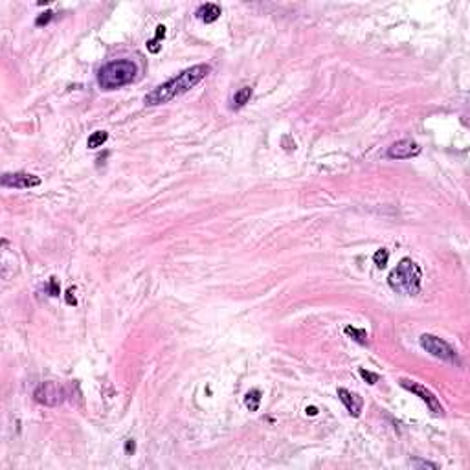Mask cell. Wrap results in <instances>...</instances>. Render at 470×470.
I'll list each match as a JSON object with an SVG mask.
<instances>
[{"instance_id":"603a6c76","label":"cell","mask_w":470,"mask_h":470,"mask_svg":"<svg viewBox=\"0 0 470 470\" xmlns=\"http://www.w3.org/2000/svg\"><path fill=\"white\" fill-rule=\"evenodd\" d=\"M305 412H307V415H316V413H318V408H314V406H311V408H307Z\"/></svg>"},{"instance_id":"277c9868","label":"cell","mask_w":470,"mask_h":470,"mask_svg":"<svg viewBox=\"0 0 470 470\" xmlns=\"http://www.w3.org/2000/svg\"><path fill=\"white\" fill-rule=\"evenodd\" d=\"M421 347L430 353L432 356H435L439 360H445V362L455 364L457 362V355H455L454 347L450 346L448 342L441 340L439 336H434V334H421Z\"/></svg>"},{"instance_id":"d6986e66","label":"cell","mask_w":470,"mask_h":470,"mask_svg":"<svg viewBox=\"0 0 470 470\" xmlns=\"http://www.w3.org/2000/svg\"><path fill=\"white\" fill-rule=\"evenodd\" d=\"M412 465L417 469H439V465L430 461H422V459H412Z\"/></svg>"},{"instance_id":"5b68a950","label":"cell","mask_w":470,"mask_h":470,"mask_svg":"<svg viewBox=\"0 0 470 470\" xmlns=\"http://www.w3.org/2000/svg\"><path fill=\"white\" fill-rule=\"evenodd\" d=\"M33 399L42 406L55 408L65 400V389L57 382H42L39 388L33 391Z\"/></svg>"},{"instance_id":"9a60e30c","label":"cell","mask_w":470,"mask_h":470,"mask_svg":"<svg viewBox=\"0 0 470 470\" xmlns=\"http://www.w3.org/2000/svg\"><path fill=\"white\" fill-rule=\"evenodd\" d=\"M346 334L347 336H351V338L355 340V342H358V344H362V346H366L367 344V332L364 329H356V327H346Z\"/></svg>"},{"instance_id":"ba28073f","label":"cell","mask_w":470,"mask_h":470,"mask_svg":"<svg viewBox=\"0 0 470 470\" xmlns=\"http://www.w3.org/2000/svg\"><path fill=\"white\" fill-rule=\"evenodd\" d=\"M419 153H421L419 143H415L413 140H399L388 149V158H391V160H406V158L417 157Z\"/></svg>"},{"instance_id":"7402d4cb","label":"cell","mask_w":470,"mask_h":470,"mask_svg":"<svg viewBox=\"0 0 470 470\" xmlns=\"http://www.w3.org/2000/svg\"><path fill=\"white\" fill-rule=\"evenodd\" d=\"M74 294V289H68V292H66V303L68 305H77V299H75Z\"/></svg>"},{"instance_id":"ffe728a7","label":"cell","mask_w":470,"mask_h":470,"mask_svg":"<svg viewBox=\"0 0 470 470\" xmlns=\"http://www.w3.org/2000/svg\"><path fill=\"white\" fill-rule=\"evenodd\" d=\"M50 294L52 296H59V285L55 278H50Z\"/></svg>"},{"instance_id":"5bb4252c","label":"cell","mask_w":470,"mask_h":470,"mask_svg":"<svg viewBox=\"0 0 470 470\" xmlns=\"http://www.w3.org/2000/svg\"><path fill=\"white\" fill-rule=\"evenodd\" d=\"M164 37H165V26H158V28H157V35H155V39H151V41H147V44H145V46H147V50H149V52H151V53H158V52H160V46H162V44H160V41H162Z\"/></svg>"},{"instance_id":"4fadbf2b","label":"cell","mask_w":470,"mask_h":470,"mask_svg":"<svg viewBox=\"0 0 470 470\" xmlns=\"http://www.w3.org/2000/svg\"><path fill=\"white\" fill-rule=\"evenodd\" d=\"M108 140V132L105 131H96L92 132L90 136H88V141H87V147L88 149H98L101 147L105 141Z\"/></svg>"},{"instance_id":"44dd1931","label":"cell","mask_w":470,"mask_h":470,"mask_svg":"<svg viewBox=\"0 0 470 470\" xmlns=\"http://www.w3.org/2000/svg\"><path fill=\"white\" fill-rule=\"evenodd\" d=\"M134 450H136L134 441H132V439H127V441H125V454L131 455V454H134Z\"/></svg>"},{"instance_id":"8992f818","label":"cell","mask_w":470,"mask_h":470,"mask_svg":"<svg viewBox=\"0 0 470 470\" xmlns=\"http://www.w3.org/2000/svg\"><path fill=\"white\" fill-rule=\"evenodd\" d=\"M400 386H402L404 389H408V391L415 393V395L421 397V400H424L426 406H428L434 413L441 415V413L445 412V410H443V404H441V400H439L437 397L434 395L428 388H424V386H421V384H417V382H413V380H406V379L400 380Z\"/></svg>"},{"instance_id":"e0dca14e","label":"cell","mask_w":470,"mask_h":470,"mask_svg":"<svg viewBox=\"0 0 470 470\" xmlns=\"http://www.w3.org/2000/svg\"><path fill=\"white\" fill-rule=\"evenodd\" d=\"M360 377H362L367 384H375V382H379V375L377 373H371V371H367V369H360Z\"/></svg>"},{"instance_id":"7a4b0ae2","label":"cell","mask_w":470,"mask_h":470,"mask_svg":"<svg viewBox=\"0 0 470 470\" xmlns=\"http://www.w3.org/2000/svg\"><path fill=\"white\" fill-rule=\"evenodd\" d=\"M136 74H138V66L131 59L110 61L99 70L98 85L103 90H116L134 81Z\"/></svg>"},{"instance_id":"7c38bea8","label":"cell","mask_w":470,"mask_h":470,"mask_svg":"<svg viewBox=\"0 0 470 470\" xmlns=\"http://www.w3.org/2000/svg\"><path fill=\"white\" fill-rule=\"evenodd\" d=\"M244 404L250 412H257L259 410V404H261V391L259 389H252L248 391L246 397H244Z\"/></svg>"},{"instance_id":"6da1fadb","label":"cell","mask_w":470,"mask_h":470,"mask_svg":"<svg viewBox=\"0 0 470 470\" xmlns=\"http://www.w3.org/2000/svg\"><path fill=\"white\" fill-rule=\"evenodd\" d=\"M209 72H211V66L209 65H195L191 68H186L184 72L174 75L173 79L165 81L164 85H160L155 90L149 92L147 96L143 98V103L147 107H157V105L169 103L171 99L178 98V96L186 94L188 90H191L193 87H197Z\"/></svg>"},{"instance_id":"8fae6325","label":"cell","mask_w":470,"mask_h":470,"mask_svg":"<svg viewBox=\"0 0 470 470\" xmlns=\"http://www.w3.org/2000/svg\"><path fill=\"white\" fill-rule=\"evenodd\" d=\"M250 98H252V87H243V88H239V90L235 92V96H233V108L244 107L248 101H250Z\"/></svg>"},{"instance_id":"ac0fdd59","label":"cell","mask_w":470,"mask_h":470,"mask_svg":"<svg viewBox=\"0 0 470 470\" xmlns=\"http://www.w3.org/2000/svg\"><path fill=\"white\" fill-rule=\"evenodd\" d=\"M53 18V13L52 11H44L42 15L37 17V20H35V26H46Z\"/></svg>"},{"instance_id":"9c48e42d","label":"cell","mask_w":470,"mask_h":470,"mask_svg":"<svg viewBox=\"0 0 470 470\" xmlns=\"http://www.w3.org/2000/svg\"><path fill=\"white\" fill-rule=\"evenodd\" d=\"M338 399L346 404L347 412L351 413L353 417H358L360 415V412H362V406H364V400L362 397H358L356 393H351L349 389L346 388H340L338 389Z\"/></svg>"},{"instance_id":"3957f363","label":"cell","mask_w":470,"mask_h":470,"mask_svg":"<svg viewBox=\"0 0 470 470\" xmlns=\"http://www.w3.org/2000/svg\"><path fill=\"white\" fill-rule=\"evenodd\" d=\"M422 281V270L417 263H413L412 259H402L397 264V268L391 270L388 278V283L391 290H395L399 294L413 296L421 290Z\"/></svg>"},{"instance_id":"2e32d148","label":"cell","mask_w":470,"mask_h":470,"mask_svg":"<svg viewBox=\"0 0 470 470\" xmlns=\"http://www.w3.org/2000/svg\"><path fill=\"white\" fill-rule=\"evenodd\" d=\"M388 259H389V252L386 250V248H380V250H377V252H375V256H373V261H375V264H377L379 268H384V266L388 264Z\"/></svg>"},{"instance_id":"52a82bcc","label":"cell","mask_w":470,"mask_h":470,"mask_svg":"<svg viewBox=\"0 0 470 470\" xmlns=\"http://www.w3.org/2000/svg\"><path fill=\"white\" fill-rule=\"evenodd\" d=\"M2 186L4 188H15V190H30L41 184V178L37 174L30 173H6L2 176Z\"/></svg>"},{"instance_id":"30bf717a","label":"cell","mask_w":470,"mask_h":470,"mask_svg":"<svg viewBox=\"0 0 470 470\" xmlns=\"http://www.w3.org/2000/svg\"><path fill=\"white\" fill-rule=\"evenodd\" d=\"M197 17L202 20V22L211 24V22H215V20L221 17V8H219L217 4H202V6L197 9Z\"/></svg>"}]
</instances>
